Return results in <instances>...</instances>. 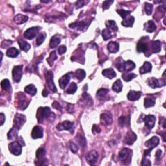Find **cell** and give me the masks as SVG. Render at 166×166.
Returning <instances> with one entry per match:
<instances>
[{"instance_id":"6125c7cd","label":"cell","mask_w":166,"mask_h":166,"mask_svg":"<svg viewBox=\"0 0 166 166\" xmlns=\"http://www.w3.org/2000/svg\"><path fill=\"white\" fill-rule=\"evenodd\" d=\"M161 154H162V151L161 150L157 151L156 153V158L158 160H159L160 159V158H161Z\"/></svg>"},{"instance_id":"6f0895ef","label":"cell","mask_w":166,"mask_h":166,"mask_svg":"<svg viewBox=\"0 0 166 166\" xmlns=\"http://www.w3.org/2000/svg\"><path fill=\"white\" fill-rule=\"evenodd\" d=\"M13 44V42L10 40H5L2 42L1 44V47L3 48H5V47H7Z\"/></svg>"},{"instance_id":"277c9868","label":"cell","mask_w":166,"mask_h":166,"mask_svg":"<svg viewBox=\"0 0 166 166\" xmlns=\"http://www.w3.org/2000/svg\"><path fill=\"white\" fill-rule=\"evenodd\" d=\"M149 37L146 36V37H143L141 40H140L138 43L137 44V51L138 53H147L148 49H149V44L147 42V40Z\"/></svg>"},{"instance_id":"7402d4cb","label":"cell","mask_w":166,"mask_h":166,"mask_svg":"<svg viewBox=\"0 0 166 166\" xmlns=\"http://www.w3.org/2000/svg\"><path fill=\"white\" fill-rule=\"evenodd\" d=\"M151 51L152 52L155 53H159L161 51V42L159 40H155L153 41L151 43Z\"/></svg>"},{"instance_id":"e7e4bbea","label":"cell","mask_w":166,"mask_h":166,"mask_svg":"<svg viewBox=\"0 0 166 166\" xmlns=\"http://www.w3.org/2000/svg\"><path fill=\"white\" fill-rule=\"evenodd\" d=\"M42 95H43L44 97H47V95H48V92H47L46 90H44L43 93H42Z\"/></svg>"},{"instance_id":"e0dca14e","label":"cell","mask_w":166,"mask_h":166,"mask_svg":"<svg viewBox=\"0 0 166 166\" xmlns=\"http://www.w3.org/2000/svg\"><path fill=\"white\" fill-rule=\"evenodd\" d=\"M70 78H71V74H67L63 76L58 81L59 86H60L62 89H64L66 88V86L67 85V84L69 82Z\"/></svg>"},{"instance_id":"9f6ffc18","label":"cell","mask_w":166,"mask_h":166,"mask_svg":"<svg viewBox=\"0 0 166 166\" xmlns=\"http://www.w3.org/2000/svg\"><path fill=\"white\" fill-rule=\"evenodd\" d=\"M66 50H67L66 47L63 45V46H60V47H58V53L60 55H63V54H64V53H66Z\"/></svg>"},{"instance_id":"836d02e7","label":"cell","mask_w":166,"mask_h":166,"mask_svg":"<svg viewBox=\"0 0 166 166\" xmlns=\"http://www.w3.org/2000/svg\"><path fill=\"white\" fill-rule=\"evenodd\" d=\"M18 44L19 46V47H20V49L25 52L28 51L31 48L30 44L25 40H18Z\"/></svg>"},{"instance_id":"94428289","label":"cell","mask_w":166,"mask_h":166,"mask_svg":"<svg viewBox=\"0 0 166 166\" xmlns=\"http://www.w3.org/2000/svg\"><path fill=\"white\" fill-rule=\"evenodd\" d=\"M142 165H151V162L149 160H146V158H145V160L144 159L143 160Z\"/></svg>"},{"instance_id":"603a6c76","label":"cell","mask_w":166,"mask_h":166,"mask_svg":"<svg viewBox=\"0 0 166 166\" xmlns=\"http://www.w3.org/2000/svg\"><path fill=\"white\" fill-rule=\"evenodd\" d=\"M145 29L148 33H153L156 29V24L153 20L148 21L145 24Z\"/></svg>"},{"instance_id":"52a82bcc","label":"cell","mask_w":166,"mask_h":166,"mask_svg":"<svg viewBox=\"0 0 166 166\" xmlns=\"http://www.w3.org/2000/svg\"><path fill=\"white\" fill-rule=\"evenodd\" d=\"M22 69H23V66L19 65L14 67L13 69V80L16 83H19L21 80L22 77Z\"/></svg>"},{"instance_id":"6da1fadb","label":"cell","mask_w":166,"mask_h":166,"mask_svg":"<svg viewBox=\"0 0 166 166\" xmlns=\"http://www.w3.org/2000/svg\"><path fill=\"white\" fill-rule=\"evenodd\" d=\"M55 114L51 112V110L49 107H40L36 112V118L38 123H42L45 119H54L52 116H54ZM52 120V119H51Z\"/></svg>"},{"instance_id":"5bb4252c","label":"cell","mask_w":166,"mask_h":166,"mask_svg":"<svg viewBox=\"0 0 166 166\" xmlns=\"http://www.w3.org/2000/svg\"><path fill=\"white\" fill-rule=\"evenodd\" d=\"M44 131L43 128H42L40 126H35V127L33 128L31 136L33 139H38L42 138L43 137Z\"/></svg>"},{"instance_id":"ba28073f","label":"cell","mask_w":166,"mask_h":166,"mask_svg":"<svg viewBox=\"0 0 166 166\" xmlns=\"http://www.w3.org/2000/svg\"><path fill=\"white\" fill-rule=\"evenodd\" d=\"M40 29V27H33L29 28L24 33L25 38L29 39V40H33L34 38H35V36L37 35Z\"/></svg>"},{"instance_id":"b9f144b4","label":"cell","mask_w":166,"mask_h":166,"mask_svg":"<svg viewBox=\"0 0 166 166\" xmlns=\"http://www.w3.org/2000/svg\"><path fill=\"white\" fill-rule=\"evenodd\" d=\"M57 53H56L55 51H52L50 53L49 57L47 58V63H48L49 65L50 66H52L53 64V62H54L55 60H57Z\"/></svg>"},{"instance_id":"f1b7e54d","label":"cell","mask_w":166,"mask_h":166,"mask_svg":"<svg viewBox=\"0 0 166 166\" xmlns=\"http://www.w3.org/2000/svg\"><path fill=\"white\" fill-rule=\"evenodd\" d=\"M76 140L78 143V144L81 146L82 149H85L86 147V140L85 138L82 134H77V136L75 138Z\"/></svg>"},{"instance_id":"2e32d148","label":"cell","mask_w":166,"mask_h":166,"mask_svg":"<svg viewBox=\"0 0 166 166\" xmlns=\"http://www.w3.org/2000/svg\"><path fill=\"white\" fill-rule=\"evenodd\" d=\"M98 158V154L96 151H92L87 154L86 156V159L87 162L90 163V164L93 165L97 162Z\"/></svg>"},{"instance_id":"7c38bea8","label":"cell","mask_w":166,"mask_h":166,"mask_svg":"<svg viewBox=\"0 0 166 166\" xmlns=\"http://www.w3.org/2000/svg\"><path fill=\"white\" fill-rule=\"evenodd\" d=\"M132 153H132L131 150L128 149L127 148H125L120 151L119 154V158L123 162L126 161V160H129L130 158H131Z\"/></svg>"},{"instance_id":"5b68a950","label":"cell","mask_w":166,"mask_h":166,"mask_svg":"<svg viewBox=\"0 0 166 166\" xmlns=\"http://www.w3.org/2000/svg\"><path fill=\"white\" fill-rule=\"evenodd\" d=\"M22 145L18 142L10 143L8 145L10 153L15 156H19L22 154Z\"/></svg>"},{"instance_id":"ffe728a7","label":"cell","mask_w":166,"mask_h":166,"mask_svg":"<svg viewBox=\"0 0 166 166\" xmlns=\"http://www.w3.org/2000/svg\"><path fill=\"white\" fill-rule=\"evenodd\" d=\"M107 47L110 53H116L119 49V44L116 42H110L108 44Z\"/></svg>"},{"instance_id":"3957f363","label":"cell","mask_w":166,"mask_h":166,"mask_svg":"<svg viewBox=\"0 0 166 166\" xmlns=\"http://www.w3.org/2000/svg\"><path fill=\"white\" fill-rule=\"evenodd\" d=\"M45 78H46L47 86L49 88L50 90L53 92H57V90L55 86L54 81H53V74L52 72L47 71L45 73Z\"/></svg>"},{"instance_id":"e575fe53","label":"cell","mask_w":166,"mask_h":166,"mask_svg":"<svg viewBox=\"0 0 166 166\" xmlns=\"http://www.w3.org/2000/svg\"><path fill=\"white\" fill-rule=\"evenodd\" d=\"M155 98L153 97H148L144 100V106L145 108H149L155 105Z\"/></svg>"},{"instance_id":"f546056e","label":"cell","mask_w":166,"mask_h":166,"mask_svg":"<svg viewBox=\"0 0 166 166\" xmlns=\"http://www.w3.org/2000/svg\"><path fill=\"white\" fill-rule=\"evenodd\" d=\"M60 42H61L60 38L58 36L55 35L51 38L49 46L51 48H55V47H57L58 45L60 43Z\"/></svg>"},{"instance_id":"8fae6325","label":"cell","mask_w":166,"mask_h":166,"mask_svg":"<svg viewBox=\"0 0 166 166\" xmlns=\"http://www.w3.org/2000/svg\"><path fill=\"white\" fill-rule=\"evenodd\" d=\"M144 122L147 128L149 129H152L155 125L156 117L153 115H148V116H146L145 117Z\"/></svg>"},{"instance_id":"4dcf8cb0","label":"cell","mask_w":166,"mask_h":166,"mask_svg":"<svg viewBox=\"0 0 166 166\" xmlns=\"http://www.w3.org/2000/svg\"><path fill=\"white\" fill-rule=\"evenodd\" d=\"M135 21V18L133 16H129V17H126V18L124 19L122 22V24L125 27H133V25Z\"/></svg>"},{"instance_id":"ac0fdd59","label":"cell","mask_w":166,"mask_h":166,"mask_svg":"<svg viewBox=\"0 0 166 166\" xmlns=\"http://www.w3.org/2000/svg\"><path fill=\"white\" fill-rule=\"evenodd\" d=\"M147 83L151 88L153 89L156 88H160V87L162 86V84H160V81L158 80L157 78L154 77L149 78L147 81Z\"/></svg>"},{"instance_id":"f6af8a7d","label":"cell","mask_w":166,"mask_h":166,"mask_svg":"<svg viewBox=\"0 0 166 166\" xmlns=\"http://www.w3.org/2000/svg\"><path fill=\"white\" fill-rule=\"evenodd\" d=\"M45 154H46V149L44 148H39L36 152V157L38 160L44 158Z\"/></svg>"},{"instance_id":"91938a15","label":"cell","mask_w":166,"mask_h":166,"mask_svg":"<svg viewBox=\"0 0 166 166\" xmlns=\"http://www.w3.org/2000/svg\"><path fill=\"white\" fill-rule=\"evenodd\" d=\"M84 2L83 1H78L76 2V8H79L81 7H82L84 6Z\"/></svg>"},{"instance_id":"11a10c76","label":"cell","mask_w":166,"mask_h":166,"mask_svg":"<svg viewBox=\"0 0 166 166\" xmlns=\"http://www.w3.org/2000/svg\"><path fill=\"white\" fill-rule=\"evenodd\" d=\"M92 133L93 134H97L101 133V128L99 126H97V125H94L92 128Z\"/></svg>"},{"instance_id":"cb8c5ba5","label":"cell","mask_w":166,"mask_h":166,"mask_svg":"<svg viewBox=\"0 0 166 166\" xmlns=\"http://www.w3.org/2000/svg\"><path fill=\"white\" fill-rule=\"evenodd\" d=\"M102 74L104 76H105V77L110 78V79H112L113 78L116 77V72H115L114 70L112 68L104 69Z\"/></svg>"},{"instance_id":"1f68e13d","label":"cell","mask_w":166,"mask_h":166,"mask_svg":"<svg viewBox=\"0 0 166 166\" xmlns=\"http://www.w3.org/2000/svg\"><path fill=\"white\" fill-rule=\"evenodd\" d=\"M119 125L122 127H125L130 125V117L128 116H122L119 119Z\"/></svg>"},{"instance_id":"f35d334b","label":"cell","mask_w":166,"mask_h":166,"mask_svg":"<svg viewBox=\"0 0 166 166\" xmlns=\"http://www.w3.org/2000/svg\"><path fill=\"white\" fill-rule=\"evenodd\" d=\"M122 88H123V84L122 81H121L119 79L117 80L116 82L114 83L113 86H112V90L116 93H119L122 92Z\"/></svg>"},{"instance_id":"83f0119b","label":"cell","mask_w":166,"mask_h":166,"mask_svg":"<svg viewBox=\"0 0 166 166\" xmlns=\"http://www.w3.org/2000/svg\"><path fill=\"white\" fill-rule=\"evenodd\" d=\"M69 27L72 29H77L78 30H83L84 28L87 26L84 22H77L75 23H73L69 24Z\"/></svg>"},{"instance_id":"30bf717a","label":"cell","mask_w":166,"mask_h":166,"mask_svg":"<svg viewBox=\"0 0 166 166\" xmlns=\"http://www.w3.org/2000/svg\"><path fill=\"white\" fill-rule=\"evenodd\" d=\"M136 139H137L136 134L134 133L133 132L129 131L128 132L127 134H126V136L125 137L124 142L126 143V144L131 145L136 142Z\"/></svg>"},{"instance_id":"d4e9b609","label":"cell","mask_w":166,"mask_h":166,"mask_svg":"<svg viewBox=\"0 0 166 166\" xmlns=\"http://www.w3.org/2000/svg\"><path fill=\"white\" fill-rule=\"evenodd\" d=\"M125 63V62L123 60V58L122 57H118L116 59V63H115V66H116L118 71L122 72L124 71Z\"/></svg>"},{"instance_id":"8d00e7d4","label":"cell","mask_w":166,"mask_h":166,"mask_svg":"<svg viewBox=\"0 0 166 166\" xmlns=\"http://www.w3.org/2000/svg\"><path fill=\"white\" fill-rule=\"evenodd\" d=\"M135 67H136V64L132 60H128L125 63L124 70L126 72L133 71Z\"/></svg>"},{"instance_id":"680465c9","label":"cell","mask_w":166,"mask_h":166,"mask_svg":"<svg viewBox=\"0 0 166 166\" xmlns=\"http://www.w3.org/2000/svg\"><path fill=\"white\" fill-rule=\"evenodd\" d=\"M53 108H55V109H57V110H61V106L60 104H59L57 101H55L54 103H53Z\"/></svg>"},{"instance_id":"8992f818","label":"cell","mask_w":166,"mask_h":166,"mask_svg":"<svg viewBox=\"0 0 166 166\" xmlns=\"http://www.w3.org/2000/svg\"><path fill=\"white\" fill-rule=\"evenodd\" d=\"M25 122H26V116L23 114H17L14 119V126L19 130Z\"/></svg>"},{"instance_id":"be15d7a7","label":"cell","mask_w":166,"mask_h":166,"mask_svg":"<svg viewBox=\"0 0 166 166\" xmlns=\"http://www.w3.org/2000/svg\"><path fill=\"white\" fill-rule=\"evenodd\" d=\"M5 115L1 113V125L2 126L3 125V123L5 122Z\"/></svg>"},{"instance_id":"ee69618b","label":"cell","mask_w":166,"mask_h":166,"mask_svg":"<svg viewBox=\"0 0 166 166\" xmlns=\"http://www.w3.org/2000/svg\"><path fill=\"white\" fill-rule=\"evenodd\" d=\"M136 75L134 74H130V73H125V74L122 75V78L126 82H128L133 80L134 78L136 77Z\"/></svg>"},{"instance_id":"9a60e30c","label":"cell","mask_w":166,"mask_h":166,"mask_svg":"<svg viewBox=\"0 0 166 166\" xmlns=\"http://www.w3.org/2000/svg\"><path fill=\"white\" fill-rule=\"evenodd\" d=\"M101 123L105 126L111 125L112 123V115L110 113H104L101 114Z\"/></svg>"},{"instance_id":"74e56055","label":"cell","mask_w":166,"mask_h":166,"mask_svg":"<svg viewBox=\"0 0 166 166\" xmlns=\"http://www.w3.org/2000/svg\"><path fill=\"white\" fill-rule=\"evenodd\" d=\"M19 51L15 47H10L7 51V56L11 58H15L19 55Z\"/></svg>"},{"instance_id":"4316f807","label":"cell","mask_w":166,"mask_h":166,"mask_svg":"<svg viewBox=\"0 0 166 166\" xmlns=\"http://www.w3.org/2000/svg\"><path fill=\"white\" fill-rule=\"evenodd\" d=\"M81 101H83V103L86 106H90L93 103L91 96L89 94H86V93H84V94H83Z\"/></svg>"},{"instance_id":"f5cc1de1","label":"cell","mask_w":166,"mask_h":166,"mask_svg":"<svg viewBox=\"0 0 166 166\" xmlns=\"http://www.w3.org/2000/svg\"><path fill=\"white\" fill-rule=\"evenodd\" d=\"M114 1H110V0H107V1H105L103 2V8L104 10H106L110 7V5L113 3Z\"/></svg>"},{"instance_id":"7dc6e473","label":"cell","mask_w":166,"mask_h":166,"mask_svg":"<svg viewBox=\"0 0 166 166\" xmlns=\"http://www.w3.org/2000/svg\"><path fill=\"white\" fill-rule=\"evenodd\" d=\"M46 33H41L39 35V36L36 38V44L37 46H40V45L43 43L44 42L45 39H46Z\"/></svg>"},{"instance_id":"7a4b0ae2","label":"cell","mask_w":166,"mask_h":166,"mask_svg":"<svg viewBox=\"0 0 166 166\" xmlns=\"http://www.w3.org/2000/svg\"><path fill=\"white\" fill-rule=\"evenodd\" d=\"M17 103L19 110H24L29 104V101H28L27 97L23 93L19 92L17 95Z\"/></svg>"},{"instance_id":"f907efd6","label":"cell","mask_w":166,"mask_h":166,"mask_svg":"<svg viewBox=\"0 0 166 166\" xmlns=\"http://www.w3.org/2000/svg\"><path fill=\"white\" fill-rule=\"evenodd\" d=\"M117 13L119 14L121 16H122V18H123V19H125L129 15H130V14L131 13V11L121 9V10H117Z\"/></svg>"},{"instance_id":"9c48e42d","label":"cell","mask_w":166,"mask_h":166,"mask_svg":"<svg viewBox=\"0 0 166 166\" xmlns=\"http://www.w3.org/2000/svg\"><path fill=\"white\" fill-rule=\"evenodd\" d=\"M160 143V139L157 136L152 137L148 141L145 143V145L150 149L153 150L154 147H157Z\"/></svg>"},{"instance_id":"ab89813d","label":"cell","mask_w":166,"mask_h":166,"mask_svg":"<svg viewBox=\"0 0 166 166\" xmlns=\"http://www.w3.org/2000/svg\"><path fill=\"white\" fill-rule=\"evenodd\" d=\"M75 77L79 81H82L86 77L85 71L81 69H78L77 70H76V72L75 73Z\"/></svg>"},{"instance_id":"7bdbcfd3","label":"cell","mask_w":166,"mask_h":166,"mask_svg":"<svg viewBox=\"0 0 166 166\" xmlns=\"http://www.w3.org/2000/svg\"><path fill=\"white\" fill-rule=\"evenodd\" d=\"M108 92H109V90L108 89L101 88L97 91L96 95H97V97L98 98H99L100 99H103V98H105L106 97V95H107Z\"/></svg>"},{"instance_id":"44dd1931","label":"cell","mask_w":166,"mask_h":166,"mask_svg":"<svg viewBox=\"0 0 166 166\" xmlns=\"http://www.w3.org/2000/svg\"><path fill=\"white\" fill-rule=\"evenodd\" d=\"M152 64L149 62H145L143 66L140 68V73L141 74H145L151 72Z\"/></svg>"},{"instance_id":"681fc988","label":"cell","mask_w":166,"mask_h":166,"mask_svg":"<svg viewBox=\"0 0 166 166\" xmlns=\"http://www.w3.org/2000/svg\"><path fill=\"white\" fill-rule=\"evenodd\" d=\"M145 10L147 15L149 16L151 15L153 10V5L152 4L146 2L145 3Z\"/></svg>"},{"instance_id":"d6a6232c","label":"cell","mask_w":166,"mask_h":166,"mask_svg":"<svg viewBox=\"0 0 166 166\" xmlns=\"http://www.w3.org/2000/svg\"><path fill=\"white\" fill-rule=\"evenodd\" d=\"M28 19V17L27 16H24L22 15H16L15 18H14V20H15V23L17 24H22L26 22Z\"/></svg>"},{"instance_id":"d6986e66","label":"cell","mask_w":166,"mask_h":166,"mask_svg":"<svg viewBox=\"0 0 166 166\" xmlns=\"http://www.w3.org/2000/svg\"><path fill=\"white\" fill-rule=\"evenodd\" d=\"M142 96V92H137V91H134L131 90L129 92L128 94L127 97L128 100H130L131 101H135L139 100V99Z\"/></svg>"},{"instance_id":"816d5d0a","label":"cell","mask_w":166,"mask_h":166,"mask_svg":"<svg viewBox=\"0 0 166 166\" xmlns=\"http://www.w3.org/2000/svg\"><path fill=\"white\" fill-rule=\"evenodd\" d=\"M1 88L3 90H7L9 88L10 86L9 81H8V79L3 80L1 83Z\"/></svg>"},{"instance_id":"4fadbf2b","label":"cell","mask_w":166,"mask_h":166,"mask_svg":"<svg viewBox=\"0 0 166 166\" xmlns=\"http://www.w3.org/2000/svg\"><path fill=\"white\" fill-rule=\"evenodd\" d=\"M73 126H74V123L69 121H64L63 123H59L57 126V128L58 131H70L73 128Z\"/></svg>"},{"instance_id":"c3c4849f","label":"cell","mask_w":166,"mask_h":166,"mask_svg":"<svg viewBox=\"0 0 166 166\" xmlns=\"http://www.w3.org/2000/svg\"><path fill=\"white\" fill-rule=\"evenodd\" d=\"M102 35L104 40H108L112 38V33L108 29H104L102 31Z\"/></svg>"},{"instance_id":"bcb514c9","label":"cell","mask_w":166,"mask_h":166,"mask_svg":"<svg viewBox=\"0 0 166 166\" xmlns=\"http://www.w3.org/2000/svg\"><path fill=\"white\" fill-rule=\"evenodd\" d=\"M77 86L75 83H72L70 84L68 89L67 90V94H74L77 91Z\"/></svg>"},{"instance_id":"484cf974","label":"cell","mask_w":166,"mask_h":166,"mask_svg":"<svg viewBox=\"0 0 166 166\" xmlns=\"http://www.w3.org/2000/svg\"><path fill=\"white\" fill-rule=\"evenodd\" d=\"M106 29H108L110 31H117L118 30L117 25L116 23V22L114 20H108L106 22Z\"/></svg>"},{"instance_id":"db71d44e","label":"cell","mask_w":166,"mask_h":166,"mask_svg":"<svg viewBox=\"0 0 166 166\" xmlns=\"http://www.w3.org/2000/svg\"><path fill=\"white\" fill-rule=\"evenodd\" d=\"M70 148H71V150L72 151V153H77V151L78 150V147L77 145H76L74 143H70Z\"/></svg>"},{"instance_id":"60d3db41","label":"cell","mask_w":166,"mask_h":166,"mask_svg":"<svg viewBox=\"0 0 166 166\" xmlns=\"http://www.w3.org/2000/svg\"><path fill=\"white\" fill-rule=\"evenodd\" d=\"M18 131H19V129L15 127V126H13L12 128L10 129L9 132H8V134H7L8 139V140H12L13 138H15L17 136V134H18Z\"/></svg>"},{"instance_id":"d590c367","label":"cell","mask_w":166,"mask_h":166,"mask_svg":"<svg viewBox=\"0 0 166 166\" xmlns=\"http://www.w3.org/2000/svg\"><path fill=\"white\" fill-rule=\"evenodd\" d=\"M25 92L31 96H34L37 92V90L33 84H29L25 88Z\"/></svg>"}]
</instances>
